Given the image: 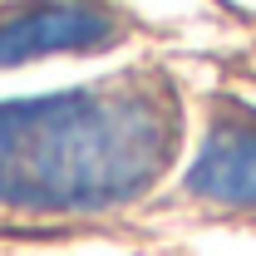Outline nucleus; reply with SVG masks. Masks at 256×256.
Instances as JSON below:
<instances>
[{"label": "nucleus", "mask_w": 256, "mask_h": 256, "mask_svg": "<svg viewBox=\"0 0 256 256\" xmlns=\"http://www.w3.org/2000/svg\"><path fill=\"white\" fill-rule=\"evenodd\" d=\"M178 108L158 79L0 104V212H104L158 182Z\"/></svg>", "instance_id": "1"}, {"label": "nucleus", "mask_w": 256, "mask_h": 256, "mask_svg": "<svg viewBox=\"0 0 256 256\" xmlns=\"http://www.w3.org/2000/svg\"><path fill=\"white\" fill-rule=\"evenodd\" d=\"M114 40V20L98 5L79 0H44L25 5L0 20V64H25L44 54H79V50H104Z\"/></svg>", "instance_id": "2"}, {"label": "nucleus", "mask_w": 256, "mask_h": 256, "mask_svg": "<svg viewBox=\"0 0 256 256\" xmlns=\"http://www.w3.org/2000/svg\"><path fill=\"white\" fill-rule=\"evenodd\" d=\"M188 188L212 202L256 207V114H226L212 124L188 172Z\"/></svg>", "instance_id": "3"}]
</instances>
